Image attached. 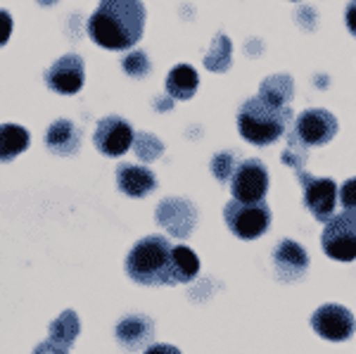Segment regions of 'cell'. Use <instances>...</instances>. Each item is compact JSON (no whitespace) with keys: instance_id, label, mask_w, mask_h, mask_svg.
Here are the masks:
<instances>
[{"instance_id":"obj_1","label":"cell","mask_w":356,"mask_h":354,"mask_svg":"<svg viewBox=\"0 0 356 354\" xmlns=\"http://www.w3.org/2000/svg\"><path fill=\"white\" fill-rule=\"evenodd\" d=\"M145 31L143 0H100L88 19V36L107 50H129Z\"/></svg>"},{"instance_id":"obj_2","label":"cell","mask_w":356,"mask_h":354,"mask_svg":"<svg viewBox=\"0 0 356 354\" xmlns=\"http://www.w3.org/2000/svg\"><path fill=\"white\" fill-rule=\"evenodd\" d=\"M171 250L164 236H145L126 257V273L140 285H174L171 281Z\"/></svg>"},{"instance_id":"obj_3","label":"cell","mask_w":356,"mask_h":354,"mask_svg":"<svg viewBox=\"0 0 356 354\" xmlns=\"http://www.w3.org/2000/svg\"><path fill=\"white\" fill-rule=\"evenodd\" d=\"M292 119L290 107H273L261 98H250L240 105L238 129L240 136L252 145H271L288 131Z\"/></svg>"},{"instance_id":"obj_4","label":"cell","mask_w":356,"mask_h":354,"mask_svg":"<svg viewBox=\"0 0 356 354\" xmlns=\"http://www.w3.org/2000/svg\"><path fill=\"white\" fill-rule=\"evenodd\" d=\"M335 134H337V119L328 110L314 107V110H304L295 119V124H292L288 134V143L309 152V147H318L330 143L335 138Z\"/></svg>"},{"instance_id":"obj_5","label":"cell","mask_w":356,"mask_h":354,"mask_svg":"<svg viewBox=\"0 0 356 354\" xmlns=\"http://www.w3.org/2000/svg\"><path fill=\"white\" fill-rule=\"evenodd\" d=\"M223 219H226V226L231 228L233 236L243 238V241H254V238H259L268 231L273 216L266 202H240V200H231L223 207Z\"/></svg>"},{"instance_id":"obj_6","label":"cell","mask_w":356,"mask_h":354,"mask_svg":"<svg viewBox=\"0 0 356 354\" xmlns=\"http://www.w3.org/2000/svg\"><path fill=\"white\" fill-rule=\"evenodd\" d=\"M321 248L330 259L354 262L356 259V216L340 214L330 216L321 233Z\"/></svg>"},{"instance_id":"obj_7","label":"cell","mask_w":356,"mask_h":354,"mask_svg":"<svg viewBox=\"0 0 356 354\" xmlns=\"http://www.w3.org/2000/svg\"><path fill=\"white\" fill-rule=\"evenodd\" d=\"M304 191V204L316 221H328L337 207V184L332 179H316L307 169L295 171Z\"/></svg>"},{"instance_id":"obj_8","label":"cell","mask_w":356,"mask_h":354,"mask_svg":"<svg viewBox=\"0 0 356 354\" xmlns=\"http://www.w3.org/2000/svg\"><path fill=\"white\" fill-rule=\"evenodd\" d=\"M268 191V169L261 159H245L231 176L233 200L240 202H261Z\"/></svg>"},{"instance_id":"obj_9","label":"cell","mask_w":356,"mask_h":354,"mask_svg":"<svg viewBox=\"0 0 356 354\" xmlns=\"http://www.w3.org/2000/svg\"><path fill=\"white\" fill-rule=\"evenodd\" d=\"M312 328L321 335L323 340L330 342H344L354 335L356 330V321L354 314L342 305H323L314 312L312 316Z\"/></svg>"},{"instance_id":"obj_10","label":"cell","mask_w":356,"mask_h":354,"mask_svg":"<svg viewBox=\"0 0 356 354\" xmlns=\"http://www.w3.org/2000/svg\"><path fill=\"white\" fill-rule=\"evenodd\" d=\"M93 143L97 152H102L105 157H122L134 145V129L124 117L110 114V117L97 122Z\"/></svg>"},{"instance_id":"obj_11","label":"cell","mask_w":356,"mask_h":354,"mask_svg":"<svg viewBox=\"0 0 356 354\" xmlns=\"http://www.w3.org/2000/svg\"><path fill=\"white\" fill-rule=\"evenodd\" d=\"M157 224L174 238H188L197 226V209L183 198H164L157 204Z\"/></svg>"},{"instance_id":"obj_12","label":"cell","mask_w":356,"mask_h":354,"mask_svg":"<svg viewBox=\"0 0 356 354\" xmlns=\"http://www.w3.org/2000/svg\"><path fill=\"white\" fill-rule=\"evenodd\" d=\"M83 79H86V65L83 57L79 55H65L57 57V62H53L48 72H45V83L50 90L60 95H74L83 88Z\"/></svg>"},{"instance_id":"obj_13","label":"cell","mask_w":356,"mask_h":354,"mask_svg":"<svg viewBox=\"0 0 356 354\" xmlns=\"http://www.w3.org/2000/svg\"><path fill=\"white\" fill-rule=\"evenodd\" d=\"M114 335L122 342L124 350L138 352L143 347H150V342L154 338V323L147 316H143V314H131V316H124L117 323Z\"/></svg>"},{"instance_id":"obj_14","label":"cell","mask_w":356,"mask_h":354,"mask_svg":"<svg viewBox=\"0 0 356 354\" xmlns=\"http://www.w3.org/2000/svg\"><path fill=\"white\" fill-rule=\"evenodd\" d=\"M273 264L280 281H295L300 278L309 266V255L300 243L280 241L273 250Z\"/></svg>"},{"instance_id":"obj_15","label":"cell","mask_w":356,"mask_h":354,"mask_svg":"<svg viewBox=\"0 0 356 354\" xmlns=\"http://www.w3.org/2000/svg\"><path fill=\"white\" fill-rule=\"evenodd\" d=\"M117 186L129 198H145L157 188V176L147 167L138 164H119L117 167Z\"/></svg>"},{"instance_id":"obj_16","label":"cell","mask_w":356,"mask_h":354,"mask_svg":"<svg viewBox=\"0 0 356 354\" xmlns=\"http://www.w3.org/2000/svg\"><path fill=\"white\" fill-rule=\"evenodd\" d=\"M45 145L55 155H74L81 147V131L69 119H57V122L50 124L48 134H45Z\"/></svg>"},{"instance_id":"obj_17","label":"cell","mask_w":356,"mask_h":354,"mask_svg":"<svg viewBox=\"0 0 356 354\" xmlns=\"http://www.w3.org/2000/svg\"><path fill=\"white\" fill-rule=\"evenodd\" d=\"M200 77L191 65H176L166 74V93L174 100H191L197 93Z\"/></svg>"},{"instance_id":"obj_18","label":"cell","mask_w":356,"mask_h":354,"mask_svg":"<svg viewBox=\"0 0 356 354\" xmlns=\"http://www.w3.org/2000/svg\"><path fill=\"white\" fill-rule=\"evenodd\" d=\"M259 98L273 107H290V100L295 98V81L290 74H273L261 81Z\"/></svg>"},{"instance_id":"obj_19","label":"cell","mask_w":356,"mask_h":354,"mask_svg":"<svg viewBox=\"0 0 356 354\" xmlns=\"http://www.w3.org/2000/svg\"><path fill=\"white\" fill-rule=\"evenodd\" d=\"M31 136L24 127L17 124H0V162H13L17 155L29 147Z\"/></svg>"},{"instance_id":"obj_20","label":"cell","mask_w":356,"mask_h":354,"mask_svg":"<svg viewBox=\"0 0 356 354\" xmlns=\"http://www.w3.org/2000/svg\"><path fill=\"white\" fill-rule=\"evenodd\" d=\"M200 271V257L186 245H174L171 250V281L191 283Z\"/></svg>"},{"instance_id":"obj_21","label":"cell","mask_w":356,"mask_h":354,"mask_svg":"<svg viewBox=\"0 0 356 354\" xmlns=\"http://www.w3.org/2000/svg\"><path fill=\"white\" fill-rule=\"evenodd\" d=\"M79 333H81V321H79L76 312L67 309V312H62L53 323H50V338L48 340H53L55 345L69 350V347L74 345V340L79 338Z\"/></svg>"},{"instance_id":"obj_22","label":"cell","mask_w":356,"mask_h":354,"mask_svg":"<svg viewBox=\"0 0 356 354\" xmlns=\"http://www.w3.org/2000/svg\"><path fill=\"white\" fill-rule=\"evenodd\" d=\"M231 57H233V43L226 33H216L214 43H211L209 53L204 57V67L209 72H216V74H223L231 70Z\"/></svg>"},{"instance_id":"obj_23","label":"cell","mask_w":356,"mask_h":354,"mask_svg":"<svg viewBox=\"0 0 356 354\" xmlns=\"http://www.w3.org/2000/svg\"><path fill=\"white\" fill-rule=\"evenodd\" d=\"M134 150L143 162H154V159L162 157L164 143L159 140L157 136L147 134V131H140V134H134Z\"/></svg>"},{"instance_id":"obj_24","label":"cell","mask_w":356,"mask_h":354,"mask_svg":"<svg viewBox=\"0 0 356 354\" xmlns=\"http://www.w3.org/2000/svg\"><path fill=\"white\" fill-rule=\"evenodd\" d=\"M122 67H124V72L129 74V77H134V79L147 77L150 70H152L150 60H147V55L143 53V50H134V53L126 55L124 62H122Z\"/></svg>"},{"instance_id":"obj_25","label":"cell","mask_w":356,"mask_h":354,"mask_svg":"<svg viewBox=\"0 0 356 354\" xmlns=\"http://www.w3.org/2000/svg\"><path fill=\"white\" fill-rule=\"evenodd\" d=\"M235 167H238L235 152H219V155L211 159V171H214V176H216L219 184H228V179L233 176Z\"/></svg>"},{"instance_id":"obj_26","label":"cell","mask_w":356,"mask_h":354,"mask_svg":"<svg viewBox=\"0 0 356 354\" xmlns=\"http://www.w3.org/2000/svg\"><path fill=\"white\" fill-rule=\"evenodd\" d=\"M337 200H340L344 214L356 216V179L344 181L342 188H337Z\"/></svg>"},{"instance_id":"obj_27","label":"cell","mask_w":356,"mask_h":354,"mask_svg":"<svg viewBox=\"0 0 356 354\" xmlns=\"http://www.w3.org/2000/svg\"><path fill=\"white\" fill-rule=\"evenodd\" d=\"M307 157H309V152L307 150H302V147H297V145H290L288 143V147L283 150V164H288V167H292L295 171H300L307 167Z\"/></svg>"},{"instance_id":"obj_28","label":"cell","mask_w":356,"mask_h":354,"mask_svg":"<svg viewBox=\"0 0 356 354\" xmlns=\"http://www.w3.org/2000/svg\"><path fill=\"white\" fill-rule=\"evenodd\" d=\"M10 33H13V17L8 10H0V45L10 41Z\"/></svg>"},{"instance_id":"obj_29","label":"cell","mask_w":356,"mask_h":354,"mask_svg":"<svg viewBox=\"0 0 356 354\" xmlns=\"http://www.w3.org/2000/svg\"><path fill=\"white\" fill-rule=\"evenodd\" d=\"M33 354H69V352L65 350V347L55 345L53 340H45L36 347V350H33Z\"/></svg>"},{"instance_id":"obj_30","label":"cell","mask_w":356,"mask_h":354,"mask_svg":"<svg viewBox=\"0 0 356 354\" xmlns=\"http://www.w3.org/2000/svg\"><path fill=\"white\" fill-rule=\"evenodd\" d=\"M344 22H347V29L352 36H356V0H349L347 13H344Z\"/></svg>"},{"instance_id":"obj_31","label":"cell","mask_w":356,"mask_h":354,"mask_svg":"<svg viewBox=\"0 0 356 354\" xmlns=\"http://www.w3.org/2000/svg\"><path fill=\"white\" fill-rule=\"evenodd\" d=\"M145 354H181V350L174 345H164V342H157V345L145 347Z\"/></svg>"},{"instance_id":"obj_32","label":"cell","mask_w":356,"mask_h":354,"mask_svg":"<svg viewBox=\"0 0 356 354\" xmlns=\"http://www.w3.org/2000/svg\"><path fill=\"white\" fill-rule=\"evenodd\" d=\"M154 107H157L159 112L171 110V107H174V98H169V95H166V98H162V100H157V102H154Z\"/></svg>"},{"instance_id":"obj_33","label":"cell","mask_w":356,"mask_h":354,"mask_svg":"<svg viewBox=\"0 0 356 354\" xmlns=\"http://www.w3.org/2000/svg\"><path fill=\"white\" fill-rule=\"evenodd\" d=\"M43 5H50V3H55V0H41Z\"/></svg>"}]
</instances>
